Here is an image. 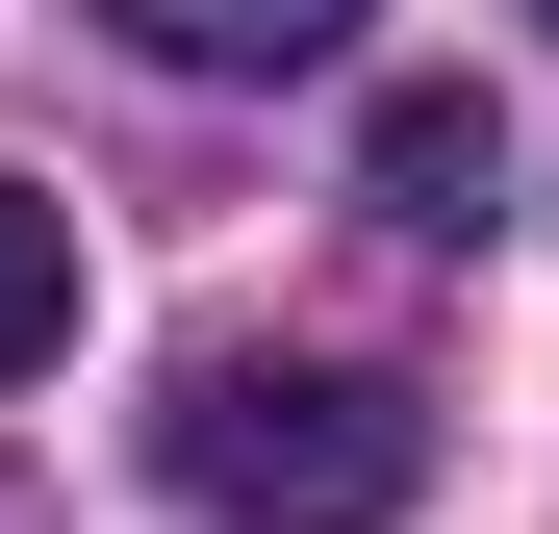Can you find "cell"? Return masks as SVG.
<instances>
[{
    "instance_id": "277c9868",
    "label": "cell",
    "mask_w": 559,
    "mask_h": 534,
    "mask_svg": "<svg viewBox=\"0 0 559 534\" xmlns=\"http://www.w3.org/2000/svg\"><path fill=\"white\" fill-rule=\"evenodd\" d=\"M51 356H76V204L0 178V382H51Z\"/></svg>"
},
{
    "instance_id": "3957f363",
    "label": "cell",
    "mask_w": 559,
    "mask_h": 534,
    "mask_svg": "<svg viewBox=\"0 0 559 534\" xmlns=\"http://www.w3.org/2000/svg\"><path fill=\"white\" fill-rule=\"evenodd\" d=\"M103 26L153 76H306V51H356V0H103Z\"/></svg>"
},
{
    "instance_id": "7a4b0ae2",
    "label": "cell",
    "mask_w": 559,
    "mask_h": 534,
    "mask_svg": "<svg viewBox=\"0 0 559 534\" xmlns=\"http://www.w3.org/2000/svg\"><path fill=\"white\" fill-rule=\"evenodd\" d=\"M356 178H382L407 229H484V204H509V128H484V76H382V128H356Z\"/></svg>"
},
{
    "instance_id": "6da1fadb",
    "label": "cell",
    "mask_w": 559,
    "mask_h": 534,
    "mask_svg": "<svg viewBox=\"0 0 559 534\" xmlns=\"http://www.w3.org/2000/svg\"><path fill=\"white\" fill-rule=\"evenodd\" d=\"M153 459H178V509H229V534H382L432 484V407L356 382V356H204V382L153 407Z\"/></svg>"
}]
</instances>
